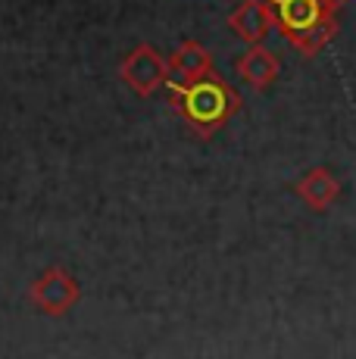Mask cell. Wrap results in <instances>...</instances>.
I'll return each mask as SVG.
<instances>
[{
  "instance_id": "obj_2",
  "label": "cell",
  "mask_w": 356,
  "mask_h": 359,
  "mask_svg": "<svg viewBox=\"0 0 356 359\" xmlns=\"http://www.w3.org/2000/svg\"><path fill=\"white\" fill-rule=\"evenodd\" d=\"M275 13V29L303 57H316L338 34V6L328 0H266Z\"/></svg>"
},
{
  "instance_id": "obj_6",
  "label": "cell",
  "mask_w": 356,
  "mask_h": 359,
  "mask_svg": "<svg viewBox=\"0 0 356 359\" xmlns=\"http://www.w3.org/2000/svg\"><path fill=\"white\" fill-rule=\"evenodd\" d=\"M235 72L241 81H247L253 91H266L282 75V60L263 44H253L235 60Z\"/></svg>"
},
{
  "instance_id": "obj_1",
  "label": "cell",
  "mask_w": 356,
  "mask_h": 359,
  "mask_svg": "<svg viewBox=\"0 0 356 359\" xmlns=\"http://www.w3.org/2000/svg\"><path fill=\"white\" fill-rule=\"evenodd\" d=\"M166 91L175 97V109L200 137L216 135L219 128L228 126V119L238 113L241 97L238 91L222 79L219 72H210L191 85L166 81Z\"/></svg>"
},
{
  "instance_id": "obj_3",
  "label": "cell",
  "mask_w": 356,
  "mask_h": 359,
  "mask_svg": "<svg viewBox=\"0 0 356 359\" xmlns=\"http://www.w3.org/2000/svg\"><path fill=\"white\" fill-rule=\"evenodd\" d=\"M29 300L44 316H66L81 300V285L63 266H50L29 285Z\"/></svg>"
},
{
  "instance_id": "obj_7",
  "label": "cell",
  "mask_w": 356,
  "mask_h": 359,
  "mask_svg": "<svg viewBox=\"0 0 356 359\" xmlns=\"http://www.w3.org/2000/svg\"><path fill=\"white\" fill-rule=\"evenodd\" d=\"M169 81H178V85H191V81L203 79V75L216 72L213 69V53L194 38H184L182 44L175 47V53L169 57Z\"/></svg>"
},
{
  "instance_id": "obj_9",
  "label": "cell",
  "mask_w": 356,
  "mask_h": 359,
  "mask_svg": "<svg viewBox=\"0 0 356 359\" xmlns=\"http://www.w3.org/2000/svg\"><path fill=\"white\" fill-rule=\"evenodd\" d=\"M328 4H331V6H341V4H347V0H328Z\"/></svg>"
},
{
  "instance_id": "obj_5",
  "label": "cell",
  "mask_w": 356,
  "mask_h": 359,
  "mask_svg": "<svg viewBox=\"0 0 356 359\" xmlns=\"http://www.w3.org/2000/svg\"><path fill=\"white\" fill-rule=\"evenodd\" d=\"M228 29L247 47L263 44L266 34L275 29V13L269 10L266 0H241V4L228 13Z\"/></svg>"
},
{
  "instance_id": "obj_8",
  "label": "cell",
  "mask_w": 356,
  "mask_h": 359,
  "mask_svg": "<svg viewBox=\"0 0 356 359\" xmlns=\"http://www.w3.org/2000/svg\"><path fill=\"white\" fill-rule=\"evenodd\" d=\"M294 191H297V197L303 200L310 210L325 212L328 206H331L334 200L341 197V182L334 178L331 169H325V165H316V169H310L297 184H294Z\"/></svg>"
},
{
  "instance_id": "obj_4",
  "label": "cell",
  "mask_w": 356,
  "mask_h": 359,
  "mask_svg": "<svg viewBox=\"0 0 356 359\" xmlns=\"http://www.w3.org/2000/svg\"><path fill=\"white\" fill-rule=\"evenodd\" d=\"M169 75H172V69H169V60L163 57V53L156 50L153 44H138L119 63V79L125 81V85L132 88L138 97H150L153 91L166 88Z\"/></svg>"
}]
</instances>
